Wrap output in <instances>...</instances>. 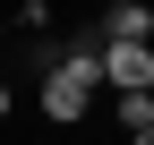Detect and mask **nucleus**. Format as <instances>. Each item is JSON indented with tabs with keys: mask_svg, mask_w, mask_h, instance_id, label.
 Returning <instances> with one entry per match:
<instances>
[{
	"mask_svg": "<svg viewBox=\"0 0 154 145\" xmlns=\"http://www.w3.org/2000/svg\"><path fill=\"white\" fill-rule=\"evenodd\" d=\"M94 77L111 94H154V51L146 43H94Z\"/></svg>",
	"mask_w": 154,
	"mask_h": 145,
	"instance_id": "2",
	"label": "nucleus"
},
{
	"mask_svg": "<svg viewBox=\"0 0 154 145\" xmlns=\"http://www.w3.org/2000/svg\"><path fill=\"white\" fill-rule=\"evenodd\" d=\"M94 94H103V77H94V43H69V51L43 60V120H51V128H77Z\"/></svg>",
	"mask_w": 154,
	"mask_h": 145,
	"instance_id": "1",
	"label": "nucleus"
},
{
	"mask_svg": "<svg viewBox=\"0 0 154 145\" xmlns=\"http://www.w3.org/2000/svg\"><path fill=\"white\" fill-rule=\"evenodd\" d=\"M9 111H17V94H9V77H0V128H9Z\"/></svg>",
	"mask_w": 154,
	"mask_h": 145,
	"instance_id": "4",
	"label": "nucleus"
},
{
	"mask_svg": "<svg viewBox=\"0 0 154 145\" xmlns=\"http://www.w3.org/2000/svg\"><path fill=\"white\" fill-rule=\"evenodd\" d=\"M146 34H154V9L146 0H120V9L103 17V43H146Z\"/></svg>",
	"mask_w": 154,
	"mask_h": 145,
	"instance_id": "3",
	"label": "nucleus"
}]
</instances>
